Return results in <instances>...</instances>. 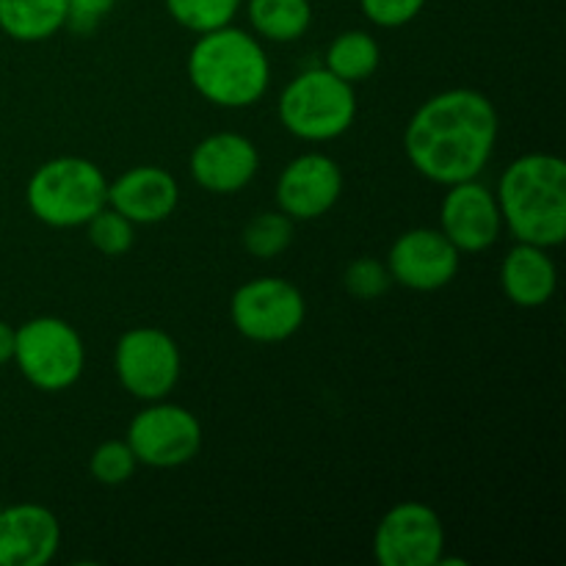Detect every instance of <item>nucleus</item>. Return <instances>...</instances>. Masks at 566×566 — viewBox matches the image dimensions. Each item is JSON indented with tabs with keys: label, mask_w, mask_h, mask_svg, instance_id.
<instances>
[{
	"label": "nucleus",
	"mask_w": 566,
	"mask_h": 566,
	"mask_svg": "<svg viewBox=\"0 0 566 566\" xmlns=\"http://www.w3.org/2000/svg\"><path fill=\"white\" fill-rule=\"evenodd\" d=\"M501 116L475 88H448L426 99L403 130V153L437 186L475 180L495 155Z\"/></svg>",
	"instance_id": "f257e3e1"
},
{
	"label": "nucleus",
	"mask_w": 566,
	"mask_h": 566,
	"mask_svg": "<svg viewBox=\"0 0 566 566\" xmlns=\"http://www.w3.org/2000/svg\"><path fill=\"white\" fill-rule=\"evenodd\" d=\"M495 197L503 227L517 241L545 249L566 241V164L558 155L528 153L512 160Z\"/></svg>",
	"instance_id": "f03ea898"
},
{
	"label": "nucleus",
	"mask_w": 566,
	"mask_h": 566,
	"mask_svg": "<svg viewBox=\"0 0 566 566\" xmlns=\"http://www.w3.org/2000/svg\"><path fill=\"white\" fill-rule=\"evenodd\" d=\"M188 77L199 97L219 108H249L271 86V61L258 36L241 28L199 33L188 53Z\"/></svg>",
	"instance_id": "7ed1b4c3"
},
{
	"label": "nucleus",
	"mask_w": 566,
	"mask_h": 566,
	"mask_svg": "<svg viewBox=\"0 0 566 566\" xmlns=\"http://www.w3.org/2000/svg\"><path fill=\"white\" fill-rule=\"evenodd\" d=\"M28 210L53 230L86 227L108 205V180L94 160L61 155L31 175L25 186Z\"/></svg>",
	"instance_id": "20e7f679"
},
{
	"label": "nucleus",
	"mask_w": 566,
	"mask_h": 566,
	"mask_svg": "<svg viewBox=\"0 0 566 566\" xmlns=\"http://www.w3.org/2000/svg\"><path fill=\"white\" fill-rule=\"evenodd\" d=\"M276 114L291 136L313 144L332 142L357 119V94L352 83L332 75L326 66H313L282 88Z\"/></svg>",
	"instance_id": "39448f33"
},
{
	"label": "nucleus",
	"mask_w": 566,
	"mask_h": 566,
	"mask_svg": "<svg viewBox=\"0 0 566 566\" xmlns=\"http://www.w3.org/2000/svg\"><path fill=\"white\" fill-rule=\"evenodd\" d=\"M14 363L36 390L61 392L81 379L86 348L64 318L39 315L14 332Z\"/></svg>",
	"instance_id": "423d86ee"
},
{
	"label": "nucleus",
	"mask_w": 566,
	"mask_h": 566,
	"mask_svg": "<svg viewBox=\"0 0 566 566\" xmlns=\"http://www.w3.org/2000/svg\"><path fill=\"white\" fill-rule=\"evenodd\" d=\"M307 315V302L293 282L280 276L249 280L232 293L230 318L238 335L252 343H282L296 335Z\"/></svg>",
	"instance_id": "0eeeda50"
},
{
	"label": "nucleus",
	"mask_w": 566,
	"mask_h": 566,
	"mask_svg": "<svg viewBox=\"0 0 566 566\" xmlns=\"http://www.w3.org/2000/svg\"><path fill=\"white\" fill-rule=\"evenodd\" d=\"M114 370L119 385L138 401H160L180 381L182 357L175 337L155 326H136L116 340Z\"/></svg>",
	"instance_id": "6e6552de"
},
{
	"label": "nucleus",
	"mask_w": 566,
	"mask_h": 566,
	"mask_svg": "<svg viewBox=\"0 0 566 566\" xmlns=\"http://www.w3.org/2000/svg\"><path fill=\"white\" fill-rule=\"evenodd\" d=\"M127 446L138 464L155 470L182 468L191 462L202 448V426L197 415L188 412L180 403H169L166 398L149 401L127 429Z\"/></svg>",
	"instance_id": "1a4fd4ad"
},
{
	"label": "nucleus",
	"mask_w": 566,
	"mask_h": 566,
	"mask_svg": "<svg viewBox=\"0 0 566 566\" xmlns=\"http://www.w3.org/2000/svg\"><path fill=\"white\" fill-rule=\"evenodd\" d=\"M446 553L440 514L420 501H403L379 520L374 556L381 566H437Z\"/></svg>",
	"instance_id": "9d476101"
},
{
	"label": "nucleus",
	"mask_w": 566,
	"mask_h": 566,
	"mask_svg": "<svg viewBox=\"0 0 566 566\" xmlns=\"http://www.w3.org/2000/svg\"><path fill=\"white\" fill-rule=\"evenodd\" d=\"M392 282L418 293L440 291L459 274V249L431 227L401 232L387 254Z\"/></svg>",
	"instance_id": "9b49d317"
},
{
	"label": "nucleus",
	"mask_w": 566,
	"mask_h": 566,
	"mask_svg": "<svg viewBox=\"0 0 566 566\" xmlns=\"http://www.w3.org/2000/svg\"><path fill=\"white\" fill-rule=\"evenodd\" d=\"M503 219L495 191L475 180L448 186L440 208V232L459 249V254L486 252L501 238Z\"/></svg>",
	"instance_id": "f8f14e48"
},
{
	"label": "nucleus",
	"mask_w": 566,
	"mask_h": 566,
	"mask_svg": "<svg viewBox=\"0 0 566 566\" xmlns=\"http://www.w3.org/2000/svg\"><path fill=\"white\" fill-rule=\"evenodd\" d=\"M343 169L324 153H304L282 169L276 205L293 221H315L329 213L343 193Z\"/></svg>",
	"instance_id": "ddd939ff"
},
{
	"label": "nucleus",
	"mask_w": 566,
	"mask_h": 566,
	"mask_svg": "<svg viewBox=\"0 0 566 566\" xmlns=\"http://www.w3.org/2000/svg\"><path fill=\"white\" fill-rule=\"evenodd\" d=\"M191 177L199 188L219 197L243 191L258 177L260 153L243 133H213L191 149Z\"/></svg>",
	"instance_id": "4468645a"
},
{
	"label": "nucleus",
	"mask_w": 566,
	"mask_h": 566,
	"mask_svg": "<svg viewBox=\"0 0 566 566\" xmlns=\"http://www.w3.org/2000/svg\"><path fill=\"white\" fill-rule=\"evenodd\" d=\"M61 545L59 517L39 503L0 509V566H44Z\"/></svg>",
	"instance_id": "2eb2a0df"
},
{
	"label": "nucleus",
	"mask_w": 566,
	"mask_h": 566,
	"mask_svg": "<svg viewBox=\"0 0 566 566\" xmlns=\"http://www.w3.org/2000/svg\"><path fill=\"white\" fill-rule=\"evenodd\" d=\"M180 202V186L175 175L160 166H133L108 182V208L133 224H160Z\"/></svg>",
	"instance_id": "dca6fc26"
},
{
	"label": "nucleus",
	"mask_w": 566,
	"mask_h": 566,
	"mask_svg": "<svg viewBox=\"0 0 566 566\" xmlns=\"http://www.w3.org/2000/svg\"><path fill=\"white\" fill-rule=\"evenodd\" d=\"M558 285V271L545 247L517 241L501 263V287L523 310L545 307Z\"/></svg>",
	"instance_id": "f3484780"
},
{
	"label": "nucleus",
	"mask_w": 566,
	"mask_h": 566,
	"mask_svg": "<svg viewBox=\"0 0 566 566\" xmlns=\"http://www.w3.org/2000/svg\"><path fill=\"white\" fill-rule=\"evenodd\" d=\"M66 25V0H0V31L14 42H44Z\"/></svg>",
	"instance_id": "a211bd4d"
},
{
	"label": "nucleus",
	"mask_w": 566,
	"mask_h": 566,
	"mask_svg": "<svg viewBox=\"0 0 566 566\" xmlns=\"http://www.w3.org/2000/svg\"><path fill=\"white\" fill-rule=\"evenodd\" d=\"M249 25L269 42H296L313 25L310 0H247Z\"/></svg>",
	"instance_id": "6ab92c4d"
},
{
	"label": "nucleus",
	"mask_w": 566,
	"mask_h": 566,
	"mask_svg": "<svg viewBox=\"0 0 566 566\" xmlns=\"http://www.w3.org/2000/svg\"><path fill=\"white\" fill-rule=\"evenodd\" d=\"M381 48L368 31H343L332 39L326 50V70L346 83H363L379 70Z\"/></svg>",
	"instance_id": "aec40b11"
},
{
	"label": "nucleus",
	"mask_w": 566,
	"mask_h": 566,
	"mask_svg": "<svg viewBox=\"0 0 566 566\" xmlns=\"http://www.w3.org/2000/svg\"><path fill=\"white\" fill-rule=\"evenodd\" d=\"M177 25L193 33H208L232 25L243 0H164Z\"/></svg>",
	"instance_id": "412c9836"
},
{
	"label": "nucleus",
	"mask_w": 566,
	"mask_h": 566,
	"mask_svg": "<svg viewBox=\"0 0 566 566\" xmlns=\"http://www.w3.org/2000/svg\"><path fill=\"white\" fill-rule=\"evenodd\" d=\"M293 241V219L282 210H271V213L254 216L243 230V249L252 258L271 260L280 258Z\"/></svg>",
	"instance_id": "4be33fe9"
},
{
	"label": "nucleus",
	"mask_w": 566,
	"mask_h": 566,
	"mask_svg": "<svg viewBox=\"0 0 566 566\" xmlns=\"http://www.w3.org/2000/svg\"><path fill=\"white\" fill-rule=\"evenodd\" d=\"M86 230L92 247L105 258H122V254L130 252L133 241H136V224L108 205L86 221Z\"/></svg>",
	"instance_id": "5701e85b"
},
{
	"label": "nucleus",
	"mask_w": 566,
	"mask_h": 566,
	"mask_svg": "<svg viewBox=\"0 0 566 566\" xmlns=\"http://www.w3.org/2000/svg\"><path fill=\"white\" fill-rule=\"evenodd\" d=\"M138 462L133 457L127 440H108L103 446L94 448L92 459H88V473L94 481L103 486H119L133 479Z\"/></svg>",
	"instance_id": "b1692460"
},
{
	"label": "nucleus",
	"mask_w": 566,
	"mask_h": 566,
	"mask_svg": "<svg viewBox=\"0 0 566 566\" xmlns=\"http://www.w3.org/2000/svg\"><path fill=\"white\" fill-rule=\"evenodd\" d=\"M392 285V276L387 271V263L376 258H357L343 271V287L359 302H374L381 298Z\"/></svg>",
	"instance_id": "393cba45"
},
{
	"label": "nucleus",
	"mask_w": 566,
	"mask_h": 566,
	"mask_svg": "<svg viewBox=\"0 0 566 566\" xmlns=\"http://www.w3.org/2000/svg\"><path fill=\"white\" fill-rule=\"evenodd\" d=\"M426 0H359V9L374 25L403 28L423 11Z\"/></svg>",
	"instance_id": "a878e982"
},
{
	"label": "nucleus",
	"mask_w": 566,
	"mask_h": 566,
	"mask_svg": "<svg viewBox=\"0 0 566 566\" xmlns=\"http://www.w3.org/2000/svg\"><path fill=\"white\" fill-rule=\"evenodd\" d=\"M116 0H66V25L77 36L97 31L99 22L114 11Z\"/></svg>",
	"instance_id": "bb28decb"
},
{
	"label": "nucleus",
	"mask_w": 566,
	"mask_h": 566,
	"mask_svg": "<svg viewBox=\"0 0 566 566\" xmlns=\"http://www.w3.org/2000/svg\"><path fill=\"white\" fill-rule=\"evenodd\" d=\"M14 326H9L6 321H0V365L11 363L14 359Z\"/></svg>",
	"instance_id": "cd10ccee"
}]
</instances>
